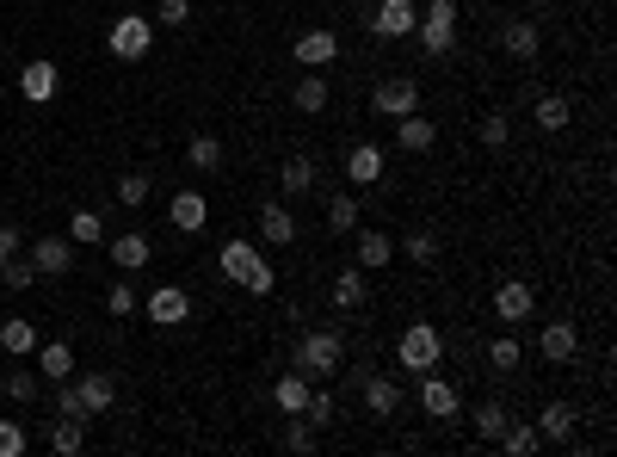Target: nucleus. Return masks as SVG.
Returning a JSON list of instances; mask_svg holds the SVG:
<instances>
[{"instance_id": "26", "label": "nucleus", "mask_w": 617, "mask_h": 457, "mask_svg": "<svg viewBox=\"0 0 617 457\" xmlns=\"http://www.w3.org/2000/svg\"><path fill=\"white\" fill-rule=\"evenodd\" d=\"M38 371L50 383H68V377H75V353H68L62 340H50V346H38Z\"/></svg>"}, {"instance_id": "52", "label": "nucleus", "mask_w": 617, "mask_h": 457, "mask_svg": "<svg viewBox=\"0 0 617 457\" xmlns=\"http://www.w3.org/2000/svg\"><path fill=\"white\" fill-rule=\"evenodd\" d=\"M531 7H550V0H531Z\"/></svg>"}, {"instance_id": "38", "label": "nucleus", "mask_w": 617, "mask_h": 457, "mask_svg": "<svg viewBox=\"0 0 617 457\" xmlns=\"http://www.w3.org/2000/svg\"><path fill=\"white\" fill-rule=\"evenodd\" d=\"M284 445L290 451H315V427H309L303 414H284Z\"/></svg>"}, {"instance_id": "8", "label": "nucleus", "mask_w": 617, "mask_h": 457, "mask_svg": "<svg viewBox=\"0 0 617 457\" xmlns=\"http://www.w3.org/2000/svg\"><path fill=\"white\" fill-rule=\"evenodd\" d=\"M253 266H260V248H253V241H223V248H216V272H223L229 285H247Z\"/></svg>"}, {"instance_id": "31", "label": "nucleus", "mask_w": 617, "mask_h": 457, "mask_svg": "<svg viewBox=\"0 0 617 457\" xmlns=\"http://www.w3.org/2000/svg\"><path fill=\"white\" fill-rule=\"evenodd\" d=\"M278 173H284V198H303V192L315 186V161H309V155H290Z\"/></svg>"}, {"instance_id": "32", "label": "nucleus", "mask_w": 617, "mask_h": 457, "mask_svg": "<svg viewBox=\"0 0 617 457\" xmlns=\"http://www.w3.org/2000/svg\"><path fill=\"white\" fill-rule=\"evenodd\" d=\"M537 433H543V439H574V408H568V402H550V408L537 414Z\"/></svg>"}, {"instance_id": "40", "label": "nucleus", "mask_w": 617, "mask_h": 457, "mask_svg": "<svg viewBox=\"0 0 617 457\" xmlns=\"http://www.w3.org/2000/svg\"><path fill=\"white\" fill-rule=\"evenodd\" d=\"M118 204H130V210L149 204V173H124V180H118Z\"/></svg>"}, {"instance_id": "30", "label": "nucleus", "mask_w": 617, "mask_h": 457, "mask_svg": "<svg viewBox=\"0 0 617 457\" xmlns=\"http://www.w3.org/2000/svg\"><path fill=\"white\" fill-rule=\"evenodd\" d=\"M87 420H75V414H56V427H50V451H62V457H75L81 445H87Z\"/></svg>"}, {"instance_id": "54", "label": "nucleus", "mask_w": 617, "mask_h": 457, "mask_svg": "<svg viewBox=\"0 0 617 457\" xmlns=\"http://www.w3.org/2000/svg\"><path fill=\"white\" fill-rule=\"evenodd\" d=\"M580 7H593V0H580Z\"/></svg>"}, {"instance_id": "6", "label": "nucleus", "mask_w": 617, "mask_h": 457, "mask_svg": "<svg viewBox=\"0 0 617 457\" xmlns=\"http://www.w3.org/2000/svg\"><path fill=\"white\" fill-rule=\"evenodd\" d=\"M142 315H149L155 328H179V322L192 315V297L179 291V285H155V291H149V303H142Z\"/></svg>"}, {"instance_id": "25", "label": "nucleus", "mask_w": 617, "mask_h": 457, "mask_svg": "<svg viewBox=\"0 0 617 457\" xmlns=\"http://www.w3.org/2000/svg\"><path fill=\"white\" fill-rule=\"evenodd\" d=\"M494 445H500L506 457H531V451L543 445V433H537V427H525V420H506V433H500Z\"/></svg>"}, {"instance_id": "2", "label": "nucleus", "mask_w": 617, "mask_h": 457, "mask_svg": "<svg viewBox=\"0 0 617 457\" xmlns=\"http://www.w3.org/2000/svg\"><path fill=\"white\" fill-rule=\"evenodd\" d=\"M414 38L426 44V56H451V44H457V0H432V7L414 19Z\"/></svg>"}, {"instance_id": "23", "label": "nucleus", "mask_w": 617, "mask_h": 457, "mask_svg": "<svg viewBox=\"0 0 617 457\" xmlns=\"http://www.w3.org/2000/svg\"><path fill=\"white\" fill-rule=\"evenodd\" d=\"M365 297H371V285H365V266H346V272H334V309H365Z\"/></svg>"}, {"instance_id": "47", "label": "nucleus", "mask_w": 617, "mask_h": 457, "mask_svg": "<svg viewBox=\"0 0 617 457\" xmlns=\"http://www.w3.org/2000/svg\"><path fill=\"white\" fill-rule=\"evenodd\" d=\"M161 25H179V31H186L192 25V7H186V0H161V13H155Z\"/></svg>"}, {"instance_id": "5", "label": "nucleus", "mask_w": 617, "mask_h": 457, "mask_svg": "<svg viewBox=\"0 0 617 457\" xmlns=\"http://www.w3.org/2000/svg\"><path fill=\"white\" fill-rule=\"evenodd\" d=\"M371 112H377V118H408V112H420V87H414L408 75L383 81V87L371 93Z\"/></svg>"}, {"instance_id": "29", "label": "nucleus", "mask_w": 617, "mask_h": 457, "mask_svg": "<svg viewBox=\"0 0 617 457\" xmlns=\"http://www.w3.org/2000/svg\"><path fill=\"white\" fill-rule=\"evenodd\" d=\"M531 118H537V130H550V136H556V130H568V118H574V112H568V99H562V93H543V99L531 105Z\"/></svg>"}, {"instance_id": "19", "label": "nucleus", "mask_w": 617, "mask_h": 457, "mask_svg": "<svg viewBox=\"0 0 617 457\" xmlns=\"http://www.w3.org/2000/svg\"><path fill=\"white\" fill-rule=\"evenodd\" d=\"M260 241L266 248H290V241H297V217H290L284 204H266L260 210Z\"/></svg>"}, {"instance_id": "45", "label": "nucleus", "mask_w": 617, "mask_h": 457, "mask_svg": "<svg viewBox=\"0 0 617 457\" xmlns=\"http://www.w3.org/2000/svg\"><path fill=\"white\" fill-rule=\"evenodd\" d=\"M7 396L13 402H38V377H31V371H7Z\"/></svg>"}, {"instance_id": "1", "label": "nucleus", "mask_w": 617, "mask_h": 457, "mask_svg": "<svg viewBox=\"0 0 617 457\" xmlns=\"http://www.w3.org/2000/svg\"><path fill=\"white\" fill-rule=\"evenodd\" d=\"M395 359H402L414 377H420V371H439V359H445V340H439V328H432V322H414V328H402V340H395Z\"/></svg>"}, {"instance_id": "3", "label": "nucleus", "mask_w": 617, "mask_h": 457, "mask_svg": "<svg viewBox=\"0 0 617 457\" xmlns=\"http://www.w3.org/2000/svg\"><path fill=\"white\" fill-rule=\"evenodd\" d=\"M340 359H346V346H340L334 328H315V334H303V346H297V365H303L309 377H334Z\"/></svg>"}, {"instance_id": "14", "label": "nucleus", "mask_w": 617, "mask_h": 457, "mask_svg": "<svg viewBox=\"0 0 617 457\" xmlns=\"http://www.w3.org/2000/svg\"><path fill=\"white\" fill-rule=\"evenodd\" d=\"M334 56H340V31H321V25H315V31H303V38H297V62H303V68H328Z\"/></svg>"}, {"instance_id": "18", "label": "nucleus", "mask_w": 617, "mask_h": 457, "mask_svg": "<svg viewBox=\"0 0 617 457\" xmlns=\"http://www.w3.org/2000/svg\"><path fill=\"white\" fill-rule=\"evenodd\" d=\"M500 44H506V56H519V62H531V56H537V44H543V31H537V19H506V31H500Z\"/></svg>"}, {"instance_id": "9", "label": "nucleus", "mask_w": 617, "mask_h": 457, "mask_svg": "<svg viewBox=\"0 0 617 457\" xmlns=\"http://www.w3.org/2000/svg\"><path fill=\"white\" fill-rule=\"evenodd\" d=\"M56 87H62V68H56V62H44V56H38V62H25V68H19V93H25L31 105L56 99Z\"/></svg>"}, {"instance_id": "10", "label": "nucleus", "mask_w": 617, "mask_h": 457, "mask_svg": "<svg viewBox=\"0 0 617 457\" xmlns=\"http://www.w3.org/2000/svg\"><path fill=\"white\" fill-rule=\"evenodd\" d=\"M420 408L432 420H451L457 414V383H445L439 371H420Z\"/></svg>"}, {"instance_id": "4", "label": "nucleus", "mask_w": 617, "mask_h": 457, "mask_svg": "<svg viewBox=\"0 0 617 457\" xmlns=\"http://www.w3.org/2000/svg\"><path fill=\"white\" fill-rule=\"evenodd\" d=\"M149 50H155V19L124 13V19L112 25V56H118V62H142Z\"/></svg>"}, {"instance_id": "17", "label": "nucleus", "mask_w": 617, "mask_h": 457, "mask_svg": "<svg viewBox=\"0 0 617 457\" xmlns=\"http://www.w3.org/2000/svg\"><path fill=\"white\" fill-rule=\"evenodd\" d=\"M537 353H543V359H550V365H568V359L580 353V334H574L568 322H550V328H543V334H537Z\"/></svg>"}, {"instance_id": "15", "label": "nucleus", "mask_w": 617, "mask_h": 457, "mask_svg": "<svg viewBox=\"0 0 617 457\" xmlns=\"http://www.w3.org/2000/svg\"><path fill=\"white\" fill-rule=\"evenodd\" d=\"M75 396H81V414L93 420V414H105V408H112V402H118V383H112V377H105V371H87V377L75 383Z\"/></svg>"}, {"instance_id": "20", "label": "nucleus", "mask_w": 617, "mask_h": 457, "mask_svg": "<svg viewBox=\"0 0 617 457\" xmlns=\"http://www.w3.org/2000/svg\"><path fill=\"white\" fill-rule=\"evenodd\" d=\"M432 136H439V124H432V118H420V112L395 118V143H402L408 155H426V149H432Z\"/></svg>"}, {"instance_id": "33", "label": "nucleus", "mask_w": 617, "mask_h": 457, "mask_svg": "<svg viewBox=\"0 0 617 457\" xmlns=\"http://www.w3.org/2000/svg\"><path fill=\"white\" fill-rule=\"evenodd\" d=\"M68 241H75V248L105 241V217H99V210H75V217H68Z\"/></svg>"}, {"instance_id": "13", "label": "nucleus", "mask_w": 617, "mask_h": 457, "mask_svg": "<svg viewBox=\"0 0 617 457\" xmlns=\"http://www.w3.org/2000/svg\"><path fill=\"white\" fill-rule=\"evenodd\" d=\"M167 223H173L179 235H198V229L210 223V204H204V192H179V198L167 204Z\"/></svg>"}, {"instance_id": "43", "label": "nucleus", "mask_w": 617, "mask_h": 457, "mask_svg": "<svg viewBox=\"0 0 617 457\" xmlns=\"http://www.w3.org/2000/svg\"><path fill=\"white\" fill-rule=\"evenodd\" d=\"M25 427H19V420H0V457H25Z\"/></svg>"}, {"instance_id": "36", "label": "nucleus", "mask_w": 617, "mask_h": 457, "mask_svg": "<svg viewBox=\"0 0 617 457\" xmlns=\"http://www.w3.org/2000/svg\"><path fill=\"white\" fill-rule=\"evenodd\" d=\"M328 229H334V235H352V229H358V198H352V192H340V198L328 204Z\"/></svg>"}, {"instance_id": "46", "label": "nucleus", "mask_w": 617, "mask_h": 457, "mask_svg": "<svg viewBox=\"0 0 617 457\" xmlns=\"http://www.w3.org/2000/svg\"><path fill=\"white\" fill-rule=\"evenodd\" d=\"M272 285H278V272H272V266L260 260V266H253V278H247L241 291H253V297H272Z\"/></svg>"}, {"instance_id": "35", "label": "nucleus", "mask_w": 617, "mask_h": 457, "mask_svg": "<svg viewBox=\"0 0 617 457\" xmlns=\"http://www.w3.org/2000/svg\"><path fill=\"white\" fill-rule=\"evenodd\" d=\"M186 161H192L198 173H216V167H223V143H216V136H192V149H186Z\"/></svg>"}, {"instance_id": "51", "label": "nucleus", "mask_w": 617, "mask_h": 457, "mask_svg": "<svg viewBox=\"0 0 617 457\" xmlns=\"http://www.w3.org/2000/svg\"><path fill=\"white\" fill-rule=\"evenodd\" d=\"M13 254H19V229H13V223H0V266H7Z\"/></svg>"}, {"instance_id": "50", "label": "nucleus", "mask_w": 617, "mask_h": 457, "mask_svg": "<svg viewBox=\"0 0 617 457\" xmlns=\"http://www.w3.org/2000/svg\"><path fill=\"white\" fill-rule=\"evenodd\" d=\"M56 414H75V420H87V414H81V396H75V383H62V390H56Z\"/></svg>"}, {"instance_id": "12", "label": "nucleus", "mask_w": 617, "mask_h": 457, "mask_svg": "<svg viewBox=\"0 0 617 457\" xmlns=\"http://www.w3.org/2000/svg\"><path fill=\"white\" fill-rule=\"evenodd\" d=\"M105 254H112V266H124V272H142V266H149V235H142V229H130V235H112V241H105Z\"/></svg>"}, {"instance_id": "49", "label": "nucleus", "mask_w": 617, "mask_h": 457, "mask_svg": "<svg viewBox=\"0 0 617 457\" xmlns=\"http://www.w3.org/2000/svg\"><path fill=\"white\" fill-rule=\"evenodd\" d=\"M408 260L432 266V260H439V241H432V235H408Z\"/></svg>"}, {"instance_id": "24", "label": "nucleus", "mask_w": 617, "mask_h": 457, "mask_svg": "<svg viewBox=\"0 0 617 457\" xmlns=\"http://www.w3.org/2000/svg\"><path fill=\"white\" fill-rule=\"evenodd\" d=\"M0 353H13V359H25V353H38V328L31 322H0Z\"/></svg>"}, {"instance_id": "21", "label": "nucleus", "mask_w": 617, "mask_h": 457, "mask_svg": "<svg viewBox=\"0 0 617 457\" xmlns=\"http://www.w3.org/2000/svg\"><path fill=\"white\" fill-rule=\"evenodd\" d=\"M346 173H352V186H377V180H383V149H377V143H358V149L346 155Z\"/></svg>"}, {"instance_id": "44", "label": "nucleus", "mask_w": 617, "mask_h": 457, "mask_svg": "<svg viewBox=\"0 0 617 457\" xmlns=\"http://www.w3.org/2000/svg\"><path fill=\"white\" fill-rule=\"evenodd\" d=\"M482 143H488V149H506V143H513V124H506L500 112H488V118H482Z\"/></svg>"}, {"instance_id": "11", "label": "nucleus", "mask_w": 617, "mask_h": 457, "mask_svg": "<svg viewBox=\"0 0 617 457\" xmlns=\"http://www.w3.org/2000/svg\"><path fill=\"white\" fill-rule=\"evenodd\" d=\"M414 0H383V7H377V19H371V31H377V38H414Z\"/></svg>"}, {"instance_id": "53", "label": "nucleus", "mask_w": 617, "mask_h": 457, "mask_svg": "<svg viewBox=\"0 0 617 457\" xmlns=\"http://www.w3.org/2000/svg\"><path fill=\"white\" fill-rule=\"evenodd\" d=\"M112 7H130V0H112Z\"/></svg>"}, {"instance_id": "16", "label": "nucleus", "mask_w": 617, "mask_h": 457, "mask_svg": "<svg viewBox=\"0 0 617 457\" xmlns=\"http://www.w3.org/2000/svg\"><path fill=\"white\" fill-rule=\"evenodd\" d=\"M494 315H500L506 328H513V322H531V285H519V278H506V285L494 291Z\"/></svg>"}, {"instance_id": "7", "label": "nucleus", "mask_w": 617, "mask_h": 457, "mask_svg": "<svg viewBox=\"0 0 617 457\" xmlns=\"http://www.w3.org/2000/svg\"><path fill=\"white\" fill-rule=\"evenodd\" d=\"M31 266H38L44 278L75 272V241H68V235H38V248H31Z\"/></svg>"}, {"instance_id": "42", "label": "nucleus", "mask_w": 617, "mask_h": 457, "mask_svg": "<svg viewBox=\"0 0 617 457\" xmlns=\"http://www.w3.org/2000/svg\"><path fill=\"white\" fill-rule=\"evenodd\" d=\"M519 359H525V353H519V340H506V334H500V340L488 346V365H494V371H513Z\"/></svg>"}, {"instance_id": "34", "label": "nucleus", "mask_w": 617, "mask_h": 457, "mask_svg": "<svg viewBox=\"0 0 617 457\" xmlns=\"http://www.w3.org/2000/svg\"><path fill=\"white\" fill-rule=\"evenodd\" d=\"M365 402H371V414H395L402 408V390L389 377H365Z\"/></svg>"}, {"instance_id": "41", "label": "nucleus", "mask_w": 617, "mask_h": 457, "mask_svg": "<svg viewBox=\"0 0 617 457\" xmlns=\"http://www.w3.org/2000/svg\"><path fill=\"white\" fill-rule=\"evenodd\" d=\"M506 420H513V414H506L500 402H482V408H476V427H482V439H500V433H506Z\"/></svg>"}, {"instance_id": "48", "label": "nucleus", "mask_w": 617, "mask_h": 457, "mask_svg": "<svg viewBox=\"0 0 617 457\" xmlns=\"http://www.w3.org/2000/svg\"><path fill=\"white\" fill-rule=\"evenodd\" d=\"M105 309H112V315H136V291H130V285H112V291H105Z\"/></svg>"}, {"instance_id": "37", "label": "nucleus", "mask_w": 617, "mask_h": 457, "mask_svg": "<svg viewBox=\"0 0 617 457\" xmlns=\"http://www.w3.org/2000/svg\"><path fill=\"white\" fill-rule=\"evenodd\" d=\"M303 420H309V427H334V396H328V390H309Z\"/></svg>"}, {"instance_id": "28", "label": "nucleus", "mask_w": 617, "mask_h": 457, "mask_svg": "<svg viewBox=\"0 0 617 457\" xmlns=\"http://www.w3.org/2000/svg\"><path fill=\"white\" fill-rule=\"evenodd\" d=\"M272 402H278L284 414H303V402H309V377H297V371H284V377L272 383Z\"/></svg>"}, {"instance_id": "22", "label": "nucleus", "mask_w": 617, "mask_h": 457, "mask_svg": "<svg viewBox=\"0 0 617 457\" xmlns=\"http://www.w3.org/2000/svg\"><path fill=\"white\" fill-rule=\"evenodd\" d=\"M352 254H358V266H365V272H377V266L395 260V241H389L383 229H358V248H352Z\"/></svg>"}, {"instance_id": "39", "label": "nucleus", "mask_w": 617, "mask_h": 457, "mask_svg": "<svg viewBox=\"0 0 617 457\" xmlns=\"http://www.w3.org/2000/svg\"><path fill=\"white\" fill-rule=\"evenodd\" d=\"M31 278H38V266H31V260H7V266H0V285H7V291H31Z\"/></svg>"}, {"instance_id": "27", "label": "nucleus", "mask_w": 617, "mask_h": 457, "mask_svg": "<svg viewBox=\"0 0 617 457\" xmlns=\"http://www.w3.org/2000/svg\"><path fill=\"white\" fill-rule=\"evenodd\" d=\"M290 105H297V112H328V81H321V75H303L297 87H290Z\"/></svg>"}]
</instances>
